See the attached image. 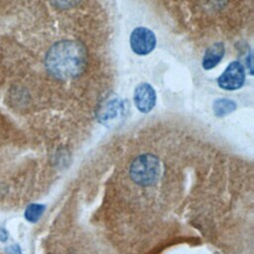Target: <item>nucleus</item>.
<instances>
[{"mask_svg": "<svg viewBox=\"0 0 254 254\" xmlns=\"http://www.w3.org/2000/svg\"><path fill=\"white\" fill-rule=\"evenodd\" d=\"M157 44L156 35L146 27L135 28L130 35V47L138 56H146L154 51Z\"/></svg>", "mask_w": 254, "mask_h": 254, "instance_id": "obj_3", "label": "nucleus"}, {"mask_svg": "<svg viewBox=\"0 0 254 254\" xmlns=\"http://www.w3.org/2000/svg\"><path fill=\"white\" fill-rule=\"evenodd\" d=\"M133 99L137 109L140 112L149 113L156 105V91L150 83L141 82L134 89Z\"/></svg>", "mask_w": 254, "mask_h": 254, "instance_id": "obj_5", "label": "nucleus"}, {"mask_svg": "<svg viewBox=\"0 0 254 254\" xmlns=\"http://www.w3.org/2000/svg\"><path fill=\"white\" fill-rule=\"evenodd\" d=\"M50 3L58 9L65 10L76 6L81 0H49Z\"/></svg>", "mask_w": 254, "mask_h": 254, "instance_id": "obj_10", "label": "nucleus"}, {"mask_svg": "<svg viewBox=\"0 0 254 254\" xmlns=\"http://www.w3.org/2000/svg\"><path fill=\"white\" fill-rule=\"evenodd\" d=\"M236 107L235 101L228 98H217L212 104L213 113L217 117H223L232 113Z\"/></svg>", "mask_w": 254, "mask_h": 254, "instance_id": "obj_8", "label": "nucleus"}, {"mask_svg": "<svg viewBox=\"0 0 254 254\" xmlns=\"http://www.w3.org/2000/svg\"><path fill=\"white\" fill-rule=\"evenodd\" d=\"M7 254H21V250L18 245H11L7 249Z\"/></svg>", "mask_w": 254, "mask_h": 254, "instance_id": "obj_11", "label": "nucleus"}, {"mask_svg": "<svg viewBox=\"0 0 254 254\" xmlns=\"http://www.w3.org/2000/svg\"><path fill=\"white\" fill-rule=\"evenodd\" d=\"M0 239L2 241H5L7 239V232L5 231V229H0Z\"/></svg>", "mask_w": 254, "mask_h": 254, "instance_id": "obj_12", "label": "nucleus"}, {"mask_svg": "<svg viewBox=\"0 0 254 254\" xmlns=\"http://www.w3.org/2000/svg\"><path fill=\"white\" fill-rule=\"evenodd\" d=\"M245 69L237 61L231 62L217 78V85L224 90H236L243 86Z\"/></svg>", "mask_w": 254, "mask_h": 254, "instance_id": "obj_4", "label": "nucleus"}, {"mask_svg": "<svg viewBox=\"0 0 254 254\" xmlns=\"http://www.w3.org/2000/svg\"><path fill=\"white\" fill-rule=\"evenodd\" d=\"M225 53V48L223 43L221 42H217L212 44L211 46H209L203 55L202 58V67L205 70L211 69L214 66H216L221 60L223 59Z\"/></svg>", "mask_w": 254, "mask_h": 254, "instance_id": "obj_6", "label": "nucleus"}, {"mask_svg": "<svg viewBox=\"0 0 254 254\" xmlns=\"http://www.w3.org/2000/svg\"><path fill=\"white\" fill-rule=\"evenodd\" d=\"M44 210H45V206L43 204H38V203L30 204L25 210V217L28 221L35 223L40 219Z\"/></svg>", "mask_w": 254, "mask_h": 254, "instance_id": "obj_9", "label": "nucleus"}, {"mask_svg": "<svg viewBox=\"0 0 254 254\" xmlns=\"http://www.w3.org/2000/svg\"><path fill=\"white\" fill-rule=\"evenodd\" d=\"M160 161L153 154H142L136 157L130 166V177L132 181L142 187H149L159 179Z\"/></svg>", "mask_w": 254, "mask_h": 254, "instance_id": "obj_2", "label": "nucleus"}, {"mask_svg": "<svg viewBox=\"0 0 254 254\" xmlns=\"http://www.w3.org/2000/svg\"><path fill=\"white\" fill-rule=\"evenodd\" d=\"M87 64L85 46L76 40H62L47 52L45 65L56 78L67 80L79 76Z\"/></svg>", "mask_w": 254, "mask_h": 254, "instance_id": "obj_1", "label": "nucleus"}, {"mask_svg": "<svg viewBox=\"0 0 254 254\" xmlns=\"http://www.w3.org/2000/svg\"><path fill=\"white\" fill-rule=\"evenodd\" d=\"M122 111L123 103H121V101L118 99H111L107 101L98 112V120L101 123L107 124L120 116Z\"/></svg>", "mask_w": 254, "mask_h": 254, "instance_id": "obj_7", "label": "nucleus"}]
</instances>
